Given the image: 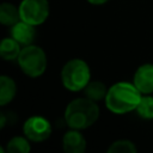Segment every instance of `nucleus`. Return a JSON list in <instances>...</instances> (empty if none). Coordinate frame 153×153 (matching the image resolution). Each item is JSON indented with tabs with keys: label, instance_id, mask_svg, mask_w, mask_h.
Wrapping results in <instances>:
<instances>
[{
	"label": "nucleus",
	"instance_id": "1",
	"mask_svg": "<svg viewBox=\"0 0 153 153\" xmlns=\"http://www.w3.org/2000/svg\"><path fill=\"white\" fill-rule=\"evenodd\" d=\"M142 93L134 84L120 81L108 88L105 96V105L114 114L123 115L136 109Z\"/></svg>",
	"mask_w": 153,
	"mask_h": 153
},
{
	"label": "nucleus",
	"instance_id": "2",
	"mask_svg": "<svg viewBox=\"0 0 153 153\" xmlns=\"http://www.w3.org/2000/svg\"><path fill=\"white\" fill-rule=\"evenodd\" d=\"M99 117V106L94 100L82 97L75 98L68 103L65 110V121L72 129L82 130L92 124Z\"/></svg>",
	"mask_w": 153,
	"mask_h": 153
},
{
	"label": "nucleus",
	"instance_id": "3",
	"mask_svg": "<svg viewBox=\"0 0 153 153\" xmlns=\"http://www.w3.org/2000/svg\"><path fill=\"white\" fill-rule=\"evenodd\" d=\"M91 71L86 61L81 59H72L65 63L61 71V81L65 88L76 92L82 91L90 82Z\"/></svg>",
	"mask_w": 153,
	"mask_h": 153
},
{
	"label": "nucleus",
	"instance_id": "4",
	"mask_svg": "<svg viewBox=\"0 0 153 153\" xmlns=\"http://www.w3.org/2000/svg\"><path fill=\"white\" fill-rule=\"evenodd\" d=\"M17 62L23 73L30 78H38L47 69V55L44 50L33 44L22 48Z\"/></svg>",
	"mask_w": 153,
	"mask_h": 153
},
{
	"label": "nucleus",
	"instance_id": "5",
	"mask_svg": "<svg viewBox=\"0 0 153 153\" xmlns=\"http://www.w3.org/2000/svg\"><path fill=\"white\" fill-rule=\"evenodd\" d=\"M18 8L20 19L33 26L43 24L49 17L48 0H22Z\"/></svg>",
	"mask_w": 153,
	"mask_h": 153
},
{
	"label": "nucleus",
	"instance_id": "6",
	"mask_svg": "<svg viewBox=\"0 0 153 153\" xmlns=\"http://www.w3.org/2000/svg\"><path fill=\"white\" fill-rule=\"evenodd\" d=\"M51 124L50 122L39 115H33L29 117L23 124L24 135L33 142H42L51 135Z\"/></svg>",
	"mask_w": 153,
	"mask_h": 153
},
{
	"label": "nucleus",
	"instance_id": "7",
	"mask_svg": "<svg viewBox=\"0 0 153 153\" xmlns=\"http://www.w3.org/2000/svg\"><path fill=\"white\" fill-rule=\"evenodd\" d=\"M133 84L142 94L153 93V63L141 65L134 73Z\"/></svg>",
	"mask_w": 153,
	"mask_h": 153
},
{
	"label": "nucleus",
	"instance_id": "8",
	"mask_svg": "<svg viewBox=\"0 0 153 153\" xmlns=\"http://www.w3.org/2000/svg\"><path fill=\"white\" fill-rule=\"evenodd\" d=\"M62 148L66 153H84L86 149V140L80 130L71 128L62 137Z\"/></svg>",
	"mask_w": 153,
	"mask_h": 153
},
{
	"label": "nucleus",
	"instance_id": "9",
	"mask_svg": "<svg viewBox=\"0 0 153 153\" xmlns=\"http://www.w3.org/2000/svg\"><path fill=\"white\" fill-rule=\"evenodd\" d=\"M11 37H13L22 45H30L33 43L36 37L35 26L24 20H19L11 26Z\"/></svg>",
	"mask_w": 153,
	"mask_h": 153
},
{
	"label": "nucleus",
	"instance_id": "10",
	"mask_svg": "<svg viewBox=\"0 0 153 153\" xmlns=\"http://www.w3.org/2000/svg\"><path fill=\"white\" fill-rule=\"evenodd\" d=\"M20 43L17 42L13 37H6L0 43V56L6 61L17 60L20 54Z\"/></svg>",
	"mask_w": 153,
	"mask_h": 153
},
{
	"label": "nucleus",
	"instance_id": "11",
	"mask_svg": "<svg viewBox=\"0 0 153 153\" xmlns=\"http://www.w3.org/2000/svg\"><path fill=\"white\" fill-rule=\"evenodd\" d=\"M17 93V86L12 78L7 75L0 76V105H6L13 100Z\"/></svg>",
	"mask_w": 153,
	"mask_h": 153
},
{
	"label": "nucleus",
	"instance_id": "12",
	"mask_svg": "<svg viewBox=\"0 0 153 153\" xmlns=\"http://www.w3.org/2000/svg\"><path fill=\"white\" fill-rule=\"evenodd\" d=\"M20 19L19 8L8 2H2L0 5V23L6 26H12Z\"/></svg>",
	"mask_w": 153,
	"mask_h": 153
},
{
	"label": "nucleus",
	"instance_id": "13",
	"mask_svg": "<svg viewBox=\"0 0 153 153\" xmlns=\"http://www.w3.org/2000/svg\"><path fill=\"white\" fill-rule=\"evenodd\" d=\"M82 91L85 97L94 102H99L102 99H105V96L108 93V87L105 86L104 82L96 80V81H90Z\"/></svg>",
	"mask_w": 153,
	"mask_h": 153
},
{
	"label": "nucleus",
	"instance_id": "14",
	"mask_svg": "<svg viewBox=\"0 0 153 153\" xmlns=\"http://www.w3.org/2000/svg\"><path fill=\"white\" fill-rule=\"evenodd\" d=\"M26 136H14L6 143L7 153H29L31 146Z\"/></svg>",
	"mask_w": 153,
	"mask_h": 153
},
{
	"label": "nucleus",
	"instance_id": "15",
	"mask_svg": "<svg viewBox=\"0 0 153 153\" xmlns=\"http://www.w3.org/2000/svg\"><path fill=\"white\" fill-rule=\"evenodd\" d=\"M135 111L143 120H153V96H142Z\"/></svg>",
	"mask_w": 153,
	"mask_h": 153
},
{
	"label": "nucleus",
	"instance_id": "16",
	"mask_svg": "<svg viewBox=\"0 0 153 153\" xmlns=\"http://www.w3.org/2000/svg\"><path fill=\"white\" fill-rule=\"evenodd\" d=\"M108 153H136L137 148L135 143L127 139H121L114 141L109 148L106 149Z\"/></svg>",
	"mask_w": 153,
	"mask_h": 153
},
{
	"label": "nucleus",
	"instance_id": "17",
	"mask_svg": "<svg viewBox=\"0 0 153 153\" xmlns=\"http://www.w3.org/2000/svg\"><path fill=\"white\" fill-rule=\"evenodd\" d=\"M90 4H92V5H103V4H105V2H108L109 0H87Z\"/></svg>",
	"mask_w": 153,
	"mask_h": 153
}]
</instances>
